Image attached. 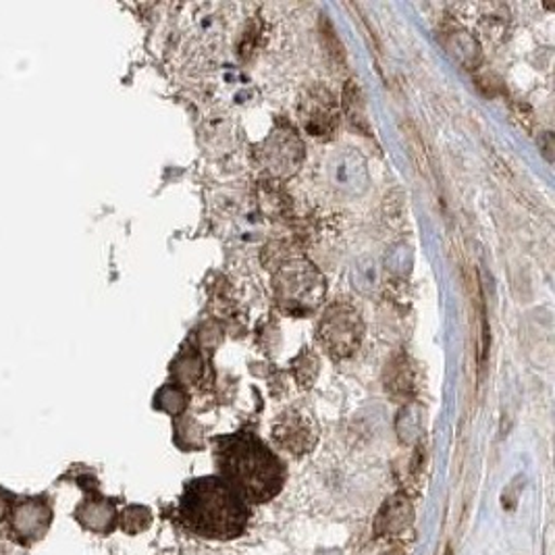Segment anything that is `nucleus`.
<instances>
[{
  "label": "nucleus",
  "instance_id": "obj_5",
  "mask_svg": "<svg viewBox=\"0 0 555 555\" xmlns=\"http://www.w3.org/2000/svg\"><path fill=\"white\" fill-rule=\"evenodd\" d=\"M273 435H275L279 446L292 454H304L314 443V435L308 427V423L300 414H294V412L279 418Z\"/></svg>",
  "mask_w": 555,
  "mask_h": 555
},
{
  "label": "nucleus",
  "instance_id": "obj_6",
  "mask_svg": "<svg viewBox=\"0 0 555 555\" xmlns=\"http://www.w3.org/2000/svg\"><path fill=\"white\" fill-rule=\"evenodd\" d=\"M344 111H346V117L350 119V124L356 129L371 135V126H369V117H366V111H364V101H362L360 88L353 81H348V86L344 90Z\"/></svg>",
  "mask_w": 555,
  "mask_h": 555
},
{
  "label": "nucleus",
  "instance_id": "obj_4",
  "mask_svg": "<svg viewBox=\"0 0 555 555\" xmlns=\"http://www.w3.org/2000/svg\"><path fill=\"white\" fill-rule=\"evenodd\" d=\"M304 127L310 135L323 138L331 135L337 127V104L325 88H312L302 99Z\"/></svg>",
  "mask_w": 555,
  "mask_h": 555
},
{
  "label": "nucleus",
  "instance_id": "obj_1",
  "mask_svg": "<svg viewBox=\"0 0 555 555\" xmlns=\"http://www.w3.org/2000/svg\"><path fill=\"white\" fill-rule=\"evenodd\" d=\"M181 516L190 529L212 539L235 537L248 518L240 495L217 479L198 480L188 487Z\"/></svg>",
  "mask_w": 555,
  "mask_h": 555
},
{
  "label": "nucleus",
  "instance_id": "obj_2",
  "mask_svg": "<svg viewBox=\"0 0 555 555\" xmlns=\"http://www.w3.org/2000/svg\"><path fill=\"white\" fill-rule=\"evenodd\" d=\"M221 466L235 493L250 502L273 498L283 480L278 460L253 437L231 439L221 452Z\"/></svg>",
  "mask_w": 555,
  "mask_h": 555
},
{
  "label": "nucleus",
  "instance_id": "obj_3",
  "mask_svg": "<svg viewBox=\"0 0 555 555\" xmlns=\"http://www.w3.org/2000/svg\"><path fill=\"white\" fill-rule=\"evenodd\" d=\"M362 339V321L348 304H333L321 319L319 341L333 358H348Z\"/></svg>",
  "mask_w": 555,
  "mask_h": 555
}]
</instances>
